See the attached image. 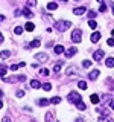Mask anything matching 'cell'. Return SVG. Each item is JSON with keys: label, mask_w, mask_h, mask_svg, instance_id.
<instances>
[{"label": "cell", "mask_w": 114, "mask_h": 122, "mask_svg": "<svg viewBox=\"0 0 114 122\" xmlns=\"http://www.w3.org/2000/svg\"><path fill=\"white\" fill-rule=\"evenodd\" d=\"M105 66L106 67H114V58L113 56H109V58L105 60Z\"/></svg>", "instance_id": "obj_11"}, {"label": "cell", "mask_w": 114, "mask_h": 122, "mask_svg": "<svg viewBox=\"0 0 114 122\" xmlns=\"http://www.w3.org/2000/svg\"><path fill=\"white\" fill-rule=\"evenodd\" d=\"M64 52V47L61 44H58V46H55V53H62Z\"/></svg>", "instance_id": "obj_26"}, {"label": "cell", "mask_w": 114, "mask_h": 122, "mask_svg": "<svg viewBox=\"0 0 114 122\" xmlns=\"http://www.w3.org/2000/svg\"><path fill=\"white\" fill-rule=\"evenodd\" d=\"M84 12H87V8L85 6H79V8H75V9H73V14L75 15H82Z\"/></svg>", "instance_id": "obj_7"}, {"label": "cell", "mask_w": 114, "mask_h": 122, "mask_svg": "<svg viewBox=\"0 0 114 122\" xmlns=\"http://www.w3.org/2000/svg\"><path fill=\"white\" fill-rule=\"evenodd\" d=\"M99 122H113V121H111L109 116H100L99 117Z\"/></svg>", "instance_id": "obj_24"}, {"label": "cell", "mask_w": 114, "mask_h": 122, "mask_svg": "<svg viewBox=\"0 0 114 122\" xmlns=\"http://www.w3.org/2000/svg\"><path fill=\"white\" fill-rule=\"evenodd\" d=\"M9 55H11V52H9V51H2V52H0V58H3V60L8 58Z\"/></svg>", "instance_id": "obj_22"}, {"label": "cell", "mask_w": 114, "mask_h": 122, "mask_svg": "<svg viewBox=\"0 0 114 122\" xmlns=\"http://www.w3.org/2000/svg\"><path fill=\"white\" fill-rule=\"evenodd\" d=\"M62 2H67V0H62Z\"/></svg>", "instance_id": "obj_50"}, {"label": "cell", "mask_w": 114, "mask_h": 122, "mask_svg": "<svg viewBox=\"0 0 114 122\" xmlns=\"http://www.w3.org/2000/svg\"><path fill=\"white\" fill-rule=\"evenodd\" d=\"M108 99H109V96H108V95H105V96L102 98V101H104V102H106V101H108Z\"/></svg>", "instance_id": "obj_40"}, {"label": "cell", "mask_w": 114, "mask_h": 122, "mask_svg": "<svg viewBox=\"0 0 114 122\" xmlns=\"http://www.w3.org/2000/svg\"><path fill=\"white\" fill-rule=\"evenodd\" d=\"M96 15H97L96 11H90V12H88V20H93V18L96 17Z\"/></svg>", "instance_id": "obj_30"}, {"label": "cell", "mask_w": 114, "mask_h": 122, "mask_svg": "<svg viewBox=\"0 0 114 122\" xmlns=\"http://www.w3.org/2000/svg\"><path fill=\"white\" fill-rule=\"evenodd\" d=\"M2 43H3V35L0 34V44H2Z\"/></svg>", "instance_id": "obj_44"}, {"label": "cell", "mask_w": 114, "mask_h": 122, "mask_svg": "<svg viewBox=\"0 0 114 122\" xmlns=\"http://www.w3.org/2000/svg\"><path fill=\"white\" fill-rule=\"evenodd\" d=\"M68 102H73V104H78L79 101H82V98H81V95L78 93V92H70L68 93Z\"/></svg>", "instance_id": "obj_2"}, {"label": "cell", "mask_w": 114, "mask_h": 122, "mask_svg": "<svg viewBox=\"0 0 114 122\" xmlns=\"http://www.w3.org/2000/svg\"><path fill=\"white\" fill-rule=\"evenodd\" d=\"M56 8H58V5H56L55 2H50V3L47 5V9H49V11H55Z\"/></svg>", "instance_id": "obj_19"}, {"label": "cell", "mask_w": 114, "mask_h": 122, "mask_svg": "<svg viewBox=\"0 0 114 122\" xmlns=\"http://www.w3.org/2000/svg\"><path fill=\"white\" fill-rule=\"evenodd\" d=\"M35 5H37L35 0H28V6H35Z\"/></svg>", "instance_id": "obj_37"}, {"label": "cell", "mask_w": 114, "mask_h": 122, "mask_svg": "<svg viewBox=\"0 0 114 122\" xmlns=\"http://www.w3.org/2000/svg\"><path fill=\"white\" fill-rule=\"evenodd\" d=\"M113 14H114V11H113Z\"/></svg>", "instance_id": "obj_51"}, {"label": "cell", "mask_w": 114, "mask_h": 122, "mask_svg": "<svg viewBox=\"0 0 114 122\" xmlns=\"http://www.w3.org/2000/svg\"><path fill=\"white\" fill-rule=\"evenodd\" d=\"M17 96H18V98L24 96V92H23V90H18V92H17Z\"/></svg>", "instance_id": "obj_39"}, {"label": "cell", "mask_w": 114, "mask_h": 122, "mask_svg": "<svg viewBox=\"0 0 114 122\" xmlns=\"http://www.w3.org/2000/svg\"><path fill=\"white\" fill-rule=\"evenodd\" d=\"M82 66L85 67V69H88V67H91V61H87V60H85V61H84V63H82Z\"/></svg>", "instance_id": "obj_34"}, {"label": "cell", "mask_w": 114, "mask_h": 122, "mask_svg": "<svg viewBox=\"0 0 114 122\" xmlns=\"http://www.w3.org/2000/svg\"><path fill=\"white\" fill-rule=\"evenodd\" d=\"M5 20V15H0V21H3Z\"/></svg>", "instance_id": "obj_45"}, {"label": "cell", "mask_w": 114, "mask_h": 122, "mask_svg": "<svg viewBox=\"0 0 114 122\" xmlns=\"http://www.w3.org/2000/svg\"><path fill=\"white\" fill-rule=\"evenodd\" d=\"M62 64H64L62 61H59V63H56L55 66H53V73H58V72L61 70V67H62Z\"/></svg>", "instance_id": "obj_12"}, {"label": "cell", "mask_w": 114, "mask_h": 122, "mask_svg": "<svg viewBox=\"0 0 114 122\" xmlns=\"http://www.w3.org/2000/svg\"><path fill=\"white\" fill-rule=\"evenodd\" d=\"M113 35H114V29H113Z\"/></svg>", "instance_id": "obj_49"}, {"label": "cell", "mask_w": 114, "mask_h": 122, "mask_svg": "<svg viewBox=\"0 0 114 122\" xmlns=\"http://www.w3.org/2000/svg\"><path fill=\"white\" fill-rule=\"evenodd\" d=\"M2 95H3V93H2V92H0V96H2Z\"/></svg>", "instance_id": "obj_48"}, {"label": "cell", "mask_w": 114, "mask_h": 122, "mask_svg": "<svg viewBox=\"0 0 114 122\" xmlns=\"http://www.w3.org/2000/svg\"><path fill=\"white\" fill-rule=\"evenodd\" d=\"M106 44H108V46H114V38H108V40H106Z\"/></svg>", "instance_id": "obj_36"}, {"label": "cell", "mask_w": 114, "mask_h": 122, "mask_svg": "<svg viewBox=\"0 0 114 122\" xmlns=\"http://www.w3.org/2000/svg\"><path fill=\"white\" fill-rule=\"evenodd\" d=\"M81 40H82V30L73 29V32H71V41L73 43H81Z\"/></svg>", "instance_id": "obj_3"}, {"label": "cell", "mask_w": 114, "mask_h": 122, "mask_svg": "<svg viewBox=\"0 0 114 122\" xmlns=\"http://www.w3.org/2000/svg\"><path fill=\"white\" fill-rule=\"evenodd\" d=\"M109 107H111V108L114 110V99H113V101H111V102H109Z\"/></svg>", "instance_id": "obj_43"}, {"label": "cell", "mask_w": 114, "mask_h": 122, "mask_svg": "<svg viewBox=\"0 0 114 122\" xmlns=\"http://www.w3.org/2000/svg\"><path fill=\"white\" fill-rule=\"evenodd\" d=\"M53 26H55V29L59 30V32H66V30L71 26V23L68 21V20H59V21H56Z\"/></svg>", "instance_id": "obj_1"}, {"label": "cell", "mask_w": 114, "mask_h": 122, "mask_svg": "<svg viewBox=\"0 0 114 122\" xmlns=\"http://www.w3.org/2000/svg\"><path fill=\"white\" fill-rule=\"evenodd\" d=\"M35 60L41 61V63H46V61L49 60V56H47V53H37V55H35Z\"/></svg>", "instance_id": "obj_6"}, {"label": "cell", "mask_w": 114, "mask_h": 122, "mask_svg": "<svg viewBox=\"0 0 114 122\" xmlns=\"http://www.w3.org/2000/svg\"><path fill=\"white\" fill-rule=\"evenodd\" d=\"M18 67H20L18 64H12V66H11V70H12V72H15V70H17Z\"/></svg>", "instance_id": "obj_38"}, {"label": "cell", "mask_w": 114, "mask_h": 122, "mask_svg": "<svg viewBox=\"0 0 114 122\" xmlns=\"http://www.w3.org/2000/svg\"><path fill=\"white\" fill-rule=\"evenodd\" d=\"M99 73H100V72H99L97 69H94V70H91L90 73H88V78L91 79V81H94V79H97V76H99Z\"/></svg>", "instance_id": "obj_8"}, {"label": "cell", "mask_w": 114, "mask_h": 122, "mask_svg": "<svg viewBox=\"0 0 114 122\" xmlns=\"http://www.w3.org/2000/svg\"><path fill=\"white\" fill-rule=\"evenodd\" d=\"M76 122H84V121L81 119V117H79V119H76Z\"/></svg>", "instance_id": "obj_46"}, {"label": "cell", "mask_w": 114, "mask_h": 122, "mask_svg": "<svg viewBox=\"0 0 114 122\" xmlns=\"http://www.w3.org/2000/svg\"><path fill=\"white\" fill-rule=\"evenodd\" d=\"M21 32H23L21 26H15V28H14V34H15V35H21Z\"/></svg>", "instance_id": "obj_20"}, {"label": "cell", "mask_w": 114, "mask_h": 122, "mask_svg": "<svg viewBox=\"0 0 114 122\" xmlns=\"http://www.w3.org/2000/svg\"><path fill=\"white\" fill-rule=\"evenodd\" d=\"M76 107H78V110H85V104H84L82 101H79L78 104H75Z\"/></svg>", "instance_id": "obj_29"}, {"label": "cell", "mask_w": 114, "mask_h": 122, "mask_svg": "<svg viewBox=\"0 0 114 122\" xmlns=\"http://www.w3.org/2000/svg\"><path fill=\"white\" fill-rule=\"evenodd\" d=\"M76 52H78V49H76V47H70V49H67V51H66V56H67V58H71Z\"/></svg>", "instance_id": "obj_9"}, {"label": "cell", "mask_w": 114, "mask_h": 122, "mask_svg": "<svg viewBox=\"0 0 114 122\" xmlns=\"http://www.w3.org/2000/svg\"><path fill=\"white\" fill-rule=\"evenodd\" d=\"M24 29L28 30V32H32V30L35 29V25H33V23H30V21H29V23H26V25H24Z\"/></svg>", "instance_id": "obj_14"}, {"label": "cell", "mask_w": 114, "mask_h": 122, "mask_svg": "<svg viewBox=\"0 0 114 122\" xmlns=\"http://www.w3.org/2000/svg\"><path fill=\"white\" fill-rule=\"evenodd\" d=\"M90 101L93 102V104H97V102L100 101V99H99V96H97V95H91V96H90Z\"/></svg>", "instance_id": "obj_21"}, {"label": "cell", "mask_w": 114, "mask_h": 122, "mask_svg": "<svg viewBox=\"0 0 114 122\" xmlns=\"http://www.w3.org/2000/svg\"><path fill=\"white\" fill-rule=\"evenodd\" d=\"M3 81L6 82H17V81H26V76L20 75V76H12V78H3Z\"/></svg>", "instance_id": "obj_5"}, {"label": "cell", "mask_w": 114, "mask_h": 122, "mask_svg": "<svg viewBox=\"0 0 114 122\" xmlns=\"http://www.w3.org/2000/svg\"><path fill=\"white\" fill-rule=\"evenodd\" d=\"M46 122H55L53 113H50V112H47V113H46Z\"/></svg>", "instance_id": "obj_16"}, {"label": "cell", "mask_w": 114, "mask_h": 122, "mask_svg": "<svg viewBox=\"0 0 114 122\" xmlns=\"http://www.w3.org/2000/svg\"><path fill=\"white\" fill-rule=\"evenodd\" d=\"M104 56H105V52L102 51V49H99V51H96V52L93 53V60L94 61H99V63H102Z\"/></svg>", "instance_id": "obj_4"}, {"label": "cell", "mask_w": 114, "mask_h": 122, "mask_svg": "<svg viewBox=\"0 0 114 122\" xmlns=\"http://www.w3.org/2000/svg\"><path fill=\"white\" fill-rule=\"evenodd\" d=\"M50 99H38V105H49Z\"/></svg>", "instance_id": "obj_18"}, {"label": "cell", "mask_w": 114, "mask_h": 122, "mask_svg": "<svg viewBox=\"0 0 114 122\" xmlns=\"http://www.w3.org/2000/svg\"><path fill=\"white\" fill-rule=\"evenodd\" d=\"M78 87H79L81 90H85V89H87V82H85V81H79V82H78Z\"/></svg>", "instance_id": "obj_25"}, {"label": "cell", "mask_w": 114, "mask_h": 122, "mask_svg": "<svg viewBox=\"0 0 114 122\" xmlns=\"http://www.w3.org/2000/svg\"><path fill=\"white\" fill-rule=\"evenodd\" d=\"M5 73H6V67L5 66H0V76L5 78Z\"/></svg>", "instance_id": "obj_32"}, {"label": "cell", "mask_w": 114, "mask_h": 122, "mask_svg": "<svg viewBox=\"0 0 114 122\" xmlns=\"http://www.w3.org/2000/svg\"><path fill=\"white\" fill-rule=\"evenodd\" d=\"M41 87H43V89L46 90V92H49L52 89V84H49V82H44V84H41Z\"/></svg>", "instance_id": "obj_27"}, {"label": "cell", "mask_w": 114, "mask_h": 122, "mask_svg": "<svg viewBox=\"0 0 114 122\" xmlns=\"http://www.w3.org/2000/svg\"><path fill=\"white\" fill-rule=\"evenodd\" d=\"M23 15H24L26 18H32L33 17V12L29 9V8H26V9H23Z\"/></svg>", "instance_id": "obj_10"}, {"label": "cell", "mask_w": 114, "mask_h": 122, "mask_svg": "<svg viewBox=\"0 0 114 122\" xmlns=\"http://www.w3.org/2000/svg\"><path fill=\"white\" fill-rule=\"evenodd\" d=\"M99 11H100V12H105V11H106V5H105L104 2H102L100 6H99Z\"/></svg>", "instance_id": "obj_33"}, {"label": "cell", "mask_w": 114, "mask_h": 122, "mask_svg": "<svg viewBox=\"0 0 114 122\" xmlns=\"http://www.w3.org/2000/svg\"><path fill=\"white\" fill-rule=\"evenodd\" d=\"M14 15H15V17H18V15H21V11H15V14H14Z\"/></svg>", "instance_id": "obj_41"}, {"label": "cell", "mask_w": 114, "mask_h": 122, "mask_svg": "<svg viewBox=\"0 0 114 122\" xmlns=\"http://www.w3.org/2000/svg\"><path fill=\"white\" fill-rule=\"evenodd\" d=\"M59 102H61V98H58V96H55V98L50 99V104H59Z\"/></svg>", "instance_id": "obj_31"}, {"label": "cell", "mask_w": 114, "mask_h": 122, "mask_svg": "<svg viewBox=\"0 0 114 122\" xmlns=\"http://www.w3.org/2000/svg\"><path fill=\"white\" fill-rule=\"evenodd\" d=\"M40 73L43 75V76H47V75H49V70H47V69H41V70H40Z\"/></svg>", "instance_id": "obj_35"}, {"label": "cell", "mask_w": 114, "mask_h": 122, "mask_svg": "<svg viewBox=\"0 0 114 122\" xmlns=\"http://www.w3.org/2000/svg\"><path fill=\"white\" fill-rule=\"evenodd\" d=\"M66 73L67 75H75V73H78V70H76V67H68L66 70Z\"/></svg>", "instance_id": "obj_17"}, {"label": "cell", "mask_w": 114, "mask_h": 122, "mask_svg": "<svg viewBox=\"0 0 114 122\" xmlns=\"http://www.w3.org/2000/svg\"><path fill=\"white\" fill-rule=\"evenodd\" d=\"M2 107H3V102H2V101H0V108H2Z\"/></svg>", "instance_id": "obj_47"}, {"label": "cell", "mask_w": 114, "mask_h": 122, "mask_svg": "<svg viewBox=\"0 0 114 122\" xmlns=\"http://www.w3.org/2000/svg\"><path fill=\"white\" fill-rule=\"evenodd\" d=\"M30 87H32V89H40V87H41V82L37 81V79H32V81H30Z\"/></svg>", "instance_id": "obj_13"}, {"label": "cell", "mask_w": 114, "mask_h": 122, "mask_svg": "<svg viewBox=\"0 0 114 122\" xmlns=\"http://www.w3.org/2000/svg\"><path fill=\"white\" fill-rule=\"evenodd\" d=\"M88 26H90L91 29H96L97 28V23L94 21V20H88Z\"/></svg>", "instance_id": "obj_28"}, {"label": "cell", "mask_w": 114, "mask_h": 122, "mask_svg": "<svg viewBox=\"0 0 114 122\" xmlns=\"http://www.w3.org/2000/svg\"><path fill=\"white\" fill-rule=\"evenodd\" d=\"M3 122H11V121H9V117H8V116H5V117H3Z\"/></svg>", "instance_id": "obj_42"}, {"label": "cell", "mask_w": 114, "mask_h": 122, "mask_svg": "<svg viewBox=\"0 0 114 122\" xmlns=\"http://www.w3.org/2000/svg\"><path fill=\"white\" fill-rule=\"evenodd\" d=\"M40 44H41V41H40V40H33L32 43H30V44L28 46V47H38Z\"/></svg>", "instance_id": "obj_23"}, {"label": "cell", "mask_w": 114, "mask_h": 122, "mask_svg": "<svg viewBox=\"0 0 114 122\" xmlns=\"http://www.w3.org/2000/svg\"><path fill=\"white\" fill-rule=\"evenodd\" d=\"M99 38H100V34H99V32H93V34H91V41H93V43H97Z\"/></svg>", "instance_id": "obj_15"}]
</instances>
